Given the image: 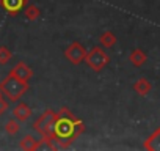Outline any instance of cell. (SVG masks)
<instances>
[{
    "label": "cell",
    "instance_id": "cell-17",
    "mask_svg": "<svg viewBox=\"0 0 160 151\" xmlns=\"http://www.w3.org/2000/svg\"><path fill=\"white\" fill-rule=\"evenodd\" d=\"M13 57V52L7 46H0V65H7Z\"/></svg>",
    "mask_w": 160,
    "mask_h": 151
},
{
    "label": "cell",
    "instance_id": "cell-16",
    "mask_svg": "<svg viewBox=\"0 0 160 151\" xmlns=\"http://www.w3.org/2000/svg\"><path fill=\"white\" fill-rule=\"evenodd\" d=\"M5 131H7V134H10V135H16V134L21 131L19 121H18L16 118H14V120H8L7 124H5Z\"/></svg>",
    "mask_w": 160,
    "mask_h": 151
},
{
    "label": "cell",
    "instance_id": "cell-13",
    "mask_svg": "<svg viewBox=\"0 0 160 151\" xmlns=\"http://www.w3.org/2000/svg\"><path fill=\"white\" fill-rule=\"evenodd\" d=\"M99 41H101V44H102L104 47H113V46L116 44V35L107 30V32H104V33L99 36Z\"/></svg>",
    "mask_w": 160,
    "mask_h": 151
},
{
    "label": "cell",
    "instance_id": "cell-4",
    "mask_svg": "<svg viewBox=\"0 0 160 151\" xmlns=\"http://www.w3.org/2000/svg\"><path fill=\"white\" fill-rule=\"evenodd\" d=\"M57 121V112L52 110V109H47L42 115H39V118L33 123V129L41 134V135H49L52 134V129H53V124Z\"/></svg>",
    "mask_w": 160,
    "mask_h": 151
},
{
    "label": "cell",
    "instance_id": "cell-7",
    "mask_svg": "<svg viewBox=\"0 0 160 151\" xmlns=\"http://www.w3.org/2000/svg\"><path fill=\"white\" fill-rule=\"evenodd\" d=\"M28 0H0V7L11 16H16L25 5Z\"/></svg>",
    "mask_w": 160,
    "mask_h": 151
},
{
    "label": "cell",
    "instance_id": "cell-8",
    "mask_svg": "<svg viewBox=\"0 0 160 151\" xmlns=\"http://www.w3.org/2000/svg\"><path fill=\"white\" fill-rule=\"evenodd\" d=\"M13 115H14V118H16L19 123H24V121H27V120L32 117V109H30L28 104L19 102V104L13 109Z\"/></svg>",
    "mask_w": 160,
    "mask_h": 151
},
{
    "label": "cell",
    "instance_id": "cell-10",
    "mask_svg": "<svg viewBox=\"0 0 160 151\" xmlns=\"http://www.w3.org/2000/svg\"><path fill=\"white\" fill-rule=\"evenodd\" d=\"M144 148L151 151H160V128L144 142Z\"/></svg>",
    "mask_w": 160,
    "mask_h": 151
},
{
    "label": "cell",
    "instance_id": "cell-9",
    "mask_svg": "<svg viewBox=\"0 0 160 151\" xmlns=\"http://www.w3.org/2000/svg\"><path fill=\"white\" fill-rule=\"evenodd\" d=\"M36 145H38V138L33 137L32 134H27V135L19 142V148L24 149V151H35V149H36Z\"/></svg>",
    "mask_w": 160,
    "mask_h": 151
},
{
    "label": "cell",
    "instance_id": "cell-12",
    "mask_svg": "<svg viewBox=\"0 0 160 151\" xmlns=\"http://www.w3.org/2000/svg\"><path fill=\"white\" fill-rule=\"evenodd\" d=\"M151 88H152V85H151L149 81H146V79H140V81H137V82L133 84V90H135L138 95H141V96L148 95V93L151 91Z\"/></svg>",
    "mask_w": 160,
    "mask_h": 151
},
{
    "label": "cell",
    "instance_id": "cell-5",
    "mask_svg": "<svg viewBox=\"0 0 160 151\" xmlns=\"http://www.w3.org/2000/svg\"><path fill=\"white\" fill-rule=\"evenodd\" d=\"M85 55H87V49L80 44L78 41H74L71 43L66 49H64V57L69 63L72 65H80L83 60H85Z\"/></svg>",
    "mask_w": 160,
    "mask_h": 151
},
{
    "label": "cell",
    "instance_id": "cell-15",
    "mask_svg": "<svg viewBox=\"0 0 160 151\" xmlns=\"http://www.w3.org/2000/svg\"><path fill=\"white\" fill-rule=\"evenodd\" d=\"M39 14H41V11H39V8L36 5H28L24 10V16H25L27 21H36L39 18Z\"/></svg>",
    "mask_w": 160,
    "mask_h": 151
},
{
    "label": "cell",
    "instance_id": "cell-11",
    "mask_svg": "<svg viewBox=\"0 0 160 151\" xmlns=\"http://www.w3.org/2000/svg\"><path fill=\"white\" fill-rule=\"evenodd\" d=\"M129 60H130V63L133 65V66H141V65H144V61H146V54L141 50V49H135V50H132L130 52V55H129Z\"/></svg>",
    "mask_w": 160,
    "mask_h": 151
},
{
    "label": "cell",
    "instance_id": "cell-1",
    "mask_svg": "<svg viewBox=\"0 0 160 151\" xmlns=\"http://www.w3.org/2000/svg\"><path fill=\"white\" fill-rule=\"evenodd\" d=\"M85 131V123L75 117L69 109L63 107L57 113V121L53 124L50 138L57 145V148H69Z\"/></svg>",
    "mask_w": 160,
    "mask_h": 151
},
{
    "label": "cell",
    "instance_id": "cell-14",
    "mask_svg": "<svg viewBox=\"0 0 160 151\" xmlns=\"http://www.w3.org/2000/svg\"><path fill=\"white\" fill-rule=\"evenodd\" d=\"M41 137H42V138L38 140L36 149H50V151L57 149V145L53 143V140H52L49 135H41Z\"/></svg>",
    "mask_w": 160,
    "mask_h": 151
},
{
    "label": "cell",
    "instance_id": "cell-2",
    "mask_svg": "<svg viewBox=\"0 0 160 151\" xmlns=\"http://www.w3.org/2000/svg\"><path fill=\"white\" fill-rule=\"evenodd\" d=\"M28 88H30L28 82L21 81V79L14 77V76H10V74L0 82V91H2V95H5L13 102L19 101L28 91Z\"/></svg>",
    "mask_w": 160,
    "mask_h": 151
},
{
    "label": "cell",
    "instance_id": "cell-18",
    "mask_svg": "<svg viewBox=\"0 0 160 151\" xmlns=\"http://www.w3.org/2000/svg\"><path fill=\"white\" fill-rule=\"evenodd\" d=\"M7 109H8V102L5 99H0V117L7 112Z\"/></svg>",
    "mask_w": 160,
    "mask_h": 151
},
{
    "label": "cell",
    "instance_id": "cell-3",
    "mask_svg": "<svg viewBox=\"0 0 160 151\" xmlns=\"http://www.w3.org/2000/svg\"><path fill=\"white\" fill-rule=\"evenodd\" d=\"M83 61H87V65H88L93 71L101 72V71L110 63V57H108V54H107L102 47L94 46V47H91L90 52H87Z\"/></svg>",
    "mask_w": 160,
    "mask_h": 151
},
{
    "label": "cell",
    "instance_id": "cell-6",
    "mask_svg": "<svg viewBox=\"0 0 160 151\" xmlns=\"http://www.w3.org/2000/svg\"><path fill=\"white\" fill-rule=\"evenodd\" d=\"M8 74H10V76H14V77H18V79H21V81H25V82H28V81L33 77L32 68H30L27 63H24V61H19L14 68H11V71H10Z\"/></svg>",
    "mask_w": 160,
    "mask_h": 151
}]
</instances>
